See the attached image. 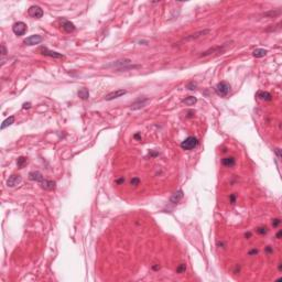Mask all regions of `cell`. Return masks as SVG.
<instances>
[{"label": "cell", "instance_id": "obj_17", "mask_svg": "<svg viewBox=\"0 0 282 282\" xmlns=\"http://www.w3.org/2000/svg\"><path fill=\"white\" fill-rule=\"evenodd\" d=\"M183 191L182 190H179L177 192H175L174 194H172V196L170 197V202L171 203H173V204H176V203H179V202L183 198Z\"/></svg>", "mask_w": 282, "mask_h": 282}, {"label": "cell", "instance_id": "obj_30", "mask_svg": "<svg viewBox=\"0 0 282 282\" xmlns=\"http://www.w3.org/2000/svg\"><path fill=\"white\" fill-rule=\"evenodd\" d=\"M280 224H281V219L280 218H275L272 220V226H273V227H278Z\"/></svg>", "mask_w": 282, "mask_h": 282}, {"label": "cell", "instance_id": "obj_9", "mask_svg": "<svg viewBox=\"0 0 282 282\" xmlns=\"http://www.w3.org/2000/svg\"><path fill=\"white\" fill-rule=\"evenodd\" d=\"M127 94V91L126 89H117V91H114V92L109 93L105 96V100L107 102H110V100H114L116 98H119L121 96L126 95Z\"/></svg>", "mask_w": 282, "mask_h": 282}, {"label": "cell", "instance_id": "obj_14", "mask_svg": "<svg viewBox=\"0 0 282 282\" xmlns=\"http://www.w3.org/2000/svg\"><path fill=\"white\" fill-rule=\"evenodd\" d=\"M149 102L148 98H142V99H138V100H136V102L131 105L130 109L131 110H138L140 109V108H142V107H145V105H147V102Z\"/></svg>", "mask_w": 282, "mask_h": 282}, {"label": "cell", "instance_id": "obj_22", "mask_svg": "<svg viewBox=\"0 0 282 282\" xmlns=\"http://www.w3.org/2000/svg\"><path fill=\"white\" fill-rule=\"evenodd\" d=\"M280 13H281V10H280V9H277V10L268 11V12H266L263 16L264 17H268V18H275V17H277V16H280Z\"/></svg>", "mask_w": 282, "mask_h": 282}, {"label": "cell", "instance_id": "obj_37", "mask_svg": "<svg viewBox=\"0 0 282 282\" xmlns=\"http://www.w3.org/2000/svg\"><path fill=\"white\" fill-rule=\"evenodd\" d=\"M266 251H267V252H272V249H271V247H270V246H268V247H267V249H266Z\"/></svg>", "mask_w": 282, "mask_h": 282}, {"label": "cell", "instance_id": "obj_12", "mask_svg": "<svg viewBox=\"0 0 282 282\" xmlns=\"http://www.w3.org/2000/svg\"><path fill=\"white\" fill-rule=\"evenodd\" d=\"M21 181H22L21 175H19V174H12V175L9 176V179H8L7 185L9 187H14L16 185L21 183Z\"/></svg>", "mask_w": 282, "mask_h": 282}, {"label": "cell", "instance_id": "obj_29", "mask_svg": "<svg viewBox=\"0 0 282 282\" xmlns=\"http://www.w3.org/2000/svg\"><path fill=\"white\" fill-rule=\"evenodd\" d=\"M7 49H6V46H4V44H1V56H2V59H4L6 55H7Z\"/></svg>", "mask_w": 282, "mask_h": 282}, {"label": "cell", "instance_id": "obj_32", "mask_svg": "<svg viewBox=\"0 0 282 282\" xmlns=\"http://www.w3.org/2000/svg\"><path fill=\"white\" fill-rule=\"evenodd\" d=\"M125 181H126L125 180V177H120V179H117L116 180V183L117 184H123L125 183Z\"/></svg>", "mask_w": 282, "mask_h": 282}, {"label": "cell", "instance_id": "obj_6", "mask_svg": "<svg viewBox=\"0 0 282 282\" xmlns=\"http://www.w3.org/2000/svg\"><path fill=\"white\" fill-rule=\"evenodd\" d=\"M27 30H28V28H27V24H25L24 22H22V21L16 22V23L13 24V27H12V31H13L14 34L18 35V36L24 35L25 32H27Z\"/></svg>", "mask_w": 282, "mask_h": 282}, {"label": "cell", "instance_id": "obj_10", "mask_svg": "<svg viewBox=\"0 0 282 282\" xmlns=\"http://www.w3.org/2000/svg\"><path fill=\"white\" fill-rule=\"evenodd\" d=\"M226 44L225 45H222V46H216V47H212V49H208V50H206L205 52H203L200 55V57H206V56H208V55H211V54H213V53H224L225 52V50H226Z\"/></svg>", "mask_w": 282, "mask_h": 282}, {"label": "cell", "instance_id": "obj_1", "mask_svg": "<svg viewBox=\"0 0 282 282\" xmlns=\"http://www.w3.org/2000/svg\"><path fill=\"white\" fill-rule=\"evenodd\" d=\"M106 68H116L117 70H134V68H139L140 65H131V61L129 59H122V60H118L116 62H111V63L104 65Z\"/></svg>", "mask_w": 282, "mask_h": 282}, {"label": "cell", "instance_id": "obj_21", "mask_svg": "<svg viewBox=\"0 0 282 282\" xmlns=\"http://www.w3.org/2000/svg\"><path fill=\"white\" fill-rule=\"evenodd\" d=\"M13 122H14V116H10L9 118H7V119H6L4 122H2V125H1V129L4 130V129H6L7 127L11 126V125H12Z\"/></svg>", "mask_w": 282, "mask_h": 282}, {"label": "cell", "instance_id": "obj_16", "mask_svg": "<svg viewBox=\"0 0 282 282\" xmlns=\"http://www.w3.org/2000/svg\"><path fill=\"white\" fill-rule=\"evenodd\" d=\"M257 98H259L260 100H263V102H271L272 100V96L270 93L268 92H263V91H259L257 93Z\"/></svg>", "mask_w": 282, "mask_h": 282}, {"label": "cell", "instance_id": "obj_25", "mask_svg": "<svg viewBox=\"0 0 282 282\" xmlns=\"http://www.w3.org/2000/svg\"><path fill=\"white\" fill-rule=\"evenodd\" d=\"M25 162H27V159H25L24 157H20V158L17 160V164H18V166H19L20 169H21L22 166L24 165Z\"/></svg>", "mask_w": 282, "mask_h": 282}, {"label": "cell", "instance_id": "obj_2", "mask_svg": "<svg viewBox=\"0 0 282 282\" xmlns=\"http://www.w3.org/2000/svg\"><path fill=\"white\" fill-rule=\"evenodd\" d=\"M215 92L220 97H226L230 92V85L227 82H220L215 86Z\"/></svg>", "mask_w": 282, "mask_h": 282}, {"label": "cell", "instance_id": "obj_15", "mask_svg": "<svg viewBox=\"0 0 282 282\" xmlns=\"http://www.w3.org/2000/svg\"><path fill=\"white\" fill-rule=\"evenodd\" d=\"M29 179L31 181H34V182H38V183H41L44 177H43L42 173L39 172V171H33V172L29 173Z\"/></svg>", "mask_w": 282, "mask_h": 282}, {"label": "cell", "instance_id": "obj_11", "mask_svg": "<svg viewBox=\"0 0 282 282\" xmlns=\"http://www.w3.org/2000/svg\"><path fill=\"white\" fill-rule=\"evenodd\" d=\"M61 27H62V30L66 33H70V32H74L76 27L73 22L68 21V20H65V19H62L61 20Z\"/></svg>", "mask_w": 282, "mask_h": 282}, {"label": "cell", "instance_id": "obj_34", "mask_svg": "<svg viewBox=\"0 0 282 282\" xmlns=\"http://www.w3.org/2000/svg\"><path fill=\"white\" fill-rule=\"evenodd\" d=\"M275 153H277V155H278V158H279V159L281 158V154H280V149H279V148L275 149Z\"/></svg>", "mask_w": 282, "mask_h": 282}, {"label": "cell", "instance_id": "obj_7", "mask_svg": "<svg viewBox=\"0 0 282 282\" xmlns=\"http://www.w3.org/2000/svg\"><path fill=\"white\" fill-rule=\"evenodd\" d=\"M43 41V38L41 36V35L39 34H33V35H30V36H28L27 39L23 41V43H24L25 45H35V44H39V43H41Z\"/></svg>", "mask_w": 282, "mask_h": 282}, {"label": "cell", "instance_id": "obj_28", "mask_svg": "<svg viewBox=\"0 0 282 282\" xmlns=\"http://www.w3.org/2000/svg\"><path fill=\"white\" fill-rule=\"evenodd\" d=\"M186 87L188 88V89H191V91H194V89L196 88V83H194V82H191V83H188V84L186 85Z\"/></svg>", "mask_w": 282, "mask_h": 282}, {"label": "cell", "instance_id": "obj_13", "mask_svg": "<svg viewBox=\"0 0 282 282\" xmlns=\"http://www.w3.org/2000/svg\"><path fill=\"white\" fill-rule=\"evenodd\" d=\"M40 185H41L42 188H44V190L46 191H53V190H55V187H56V183H55L54 181L45 180V179L40 183Z\"/></svg>", "mask_w": 282, "mask_h": 282}, {"label": "cell", "instance_id": "obj_19", "mask_svg": "<svg viewBox=\"0 0 282 282\" xmlns=\"http://www.w3.org/2000/svg\"><path fill=\"white\" fill-rule=\"evenodd\" d=\"M268 53V51L264 49H256L252 52V55H254L256 59H260V57H263L266 54Z\"/></svg>", "mask_w": 282, "mask_h": 282}, {"label": "cell", "instance_id": "obj_31", "mask_svg": "<svg viewBox=\"0 0 282 282\" xmlns=\"http://www.w3.org/2000/svg\"><path fill=\"white\" fill-rule=\"evenodd\" d=\"M229 200H230V203H232V204H235V202H236V195H235V194H232V195L229 196Z\"/></svg>", "mask_w": 282, "mask_h": 282}, {"label": "cell", "instance_id": "obj_5", "mask_svg": "<svg viewBox=\"0 0 282 282\" xmlns=\"http://www.w3.org/2000/svg\"><path fill=\"white\" fill-rule=\"evenodd\" d=\"M211 30L209 29H204V30H201V31H197L195 33H192V34H188L187 36H185L183 39V41H194V40L201 39L202 36H205L211 33Z\"/></svg>", "mask_w": 282, "mask_h": 282}, {"label": "cell", "instance_id": "obj_33", "mask_svg": "<svg viewBox=\"0 0 282 282\" xmlns=\"http://www.w3.org/2000/svg\"><path fill=\"white\" fill-rule=\"evenodd\" d=\"M257 254H258L257 249H252V250H250L249 252H248V255H249V256H254V255H257Z\"/></svg>", "mask_w": 282, "mask_h": 282}, {"label": "cell", "instance_id": "obj_38", "mask_svg": "<svg viewBox=\"0 0 282 282\" xmlns=\"http://www.w3.org/2000/svg\"><path fill=\"white\" fill-rule=\"evenodd\" d=\"M245 236H246V238H247V237H248V238H249V237L251 236V234H250V233H247L246 235H245Z\"/></svg>", "mask_w": 282, "mask_h": 282}, {"label": "cell", "instance_id": "obj_23", "mask_svg": "<svg viewBox=\"0 0 282 282\" xmlns=\"http://www.w3.org/2000/svg\"><path fill=\"white\" fill-rule=\"evenodd\" d=\"M196 102H197V99L195 98V97H193V96H190V97H187V98L183 99V102L185 104V105H187V106L194 105V104H195Z\"/></svg>", "mask_w": 282, "mask_h": 282}, {"label": "cell", "instance_id": "obj_26", "mask_svg": "<svg viewBox=\"0 0 282 282\" xmlns=\"http://www.w3.org/2000/svg\"><path fill=\"white\" fill-rule=\"evenodd\" d=\"M257 233L260 234V235H266L268 233V228L264 227V226H261V227H258L257 228Z\"/></svg>", "mask_w": 282, "mask_h": 282}, {"label": "cell", "instance_id": "obj_27", "mask_svg": "<svg viewBox=\"0 0 282 282\" xmlns=\"http://www.w3.org/2000/svg\"><path fill=\"white\" fill-rule=\"evenodd\" d=\"M140 184V179L139 177H132L130 181V185H132V186H138Z\"/></svg>", "mask_w": 282, "mask_h": 282}, {"label": "cell", "instance_id": "obj_4", "mask_svg": "<svg viewBox=\"0 0 282 282\" xmlns=\"http://www.w3.org/2000/svg\"><path fill=\"white\" fill-rule=\"evenodd\" d=\"M39 52L44 55V56H49V57H53V59H63L64 55L61 54L59 52H55V51H52V50H49L46 46H41L39 49Z\"/></svg>", "mask_w": 282, "mask_h": 282}, {"label": "cell", "instance_id": "obj_20", "mask_svg": "<svg viewBox=\"0 0 282 282\" xmlns=\"http://www.w3.org/2000/svg\"><path fill=\"white\" fill-rule=\"evenodd\" d=\"M77 94H78V96H79V97L83 99V100H86V99L89 98V92H88L87 88H85V87L81 88V89L78 91Z\"/></svg>", "mask_w": 282, "mask_h": 282}, {"label": "cell", "instance_id": "obj_3", "mask_svg": "<svg viewBox=\"0 0 282 282\" xmlns=\"http://www.w3.org/2000/svg\"><path fill=\"white\" fill-rule=\"evenodd\" d=\"M198 141L195 137H187L184 141H182L181 143V148L184 150H192L197 145Z\"/></svg>", "mask_w": 282, "mask_h": 282}, {"label": "cell", "instance_id": "obj_35", "mask_svg": "<svg viewBox=\"0 0 282 282\" xmlns=\"http://www.w3.org/2000/svg\"><path fill=\"white\" fill-rule=\"evenodd\" d=\"M31 107V104L30 102H28V104H23V109H25V108H30Z\"/></svg>", "mask_w": 282, "mask_h": 282}, {"label": "cell", "instance_id": "obj_36", "mask_svg": "<svg viewBox=\"0 0 282 282\" xmlns=\"http://www.w3.org/2000/svg\"><path fill=\"white\" fill-rule=\"evenodd\" d=\"M281 235H282V230H279L278 234H277V238H278V239H280V237H281Z\"/></svg>", "mask_w": 282, "mask_h": 282}, {"label": "cell", "instance_id": "obj_18", "mask_svg": "<svg viewBox=\"0 0 282 282\" xmlns=\"http://www.w3.org/2000/svg\"><path fill=\"white\" fill-rule=\"evenodd\" d=\"M222 164L226 168H232L236 164V159L234 157H226L222 160Z\"/></svg>", "mask_w": 282, "mask_h": 282}, {"label": "cell", "instance_id": "obj_24", "mask_svg": "<svg viewBox=\"0 0 282 282\" xmlns=\"http://www.w3.org/2000/svg\"><path fill=\"white\" fill-rule=\"evenodd\" d=\"M185 270H186V264L185 263H180L179 266H177V268H176V273H184L185 272Z\"/></svg>", "mask_w": 282, "mask_h": 282}, {"label": "cell", "instance_id": "obj_8", "mask_svg": "<svg viewBox=\"0 0 282 282\" xmlns=\"http://www.w3.org/2000/svg\"><path fill=\"white\" fill-rule=\"evenodd\" d=\"M28 13L30 17L34 18V19H40V18L43 17V10L39 6H31L29 8Z\"/></svg>", "mask_w": 282, "mask_h": 282}]
</instances>
